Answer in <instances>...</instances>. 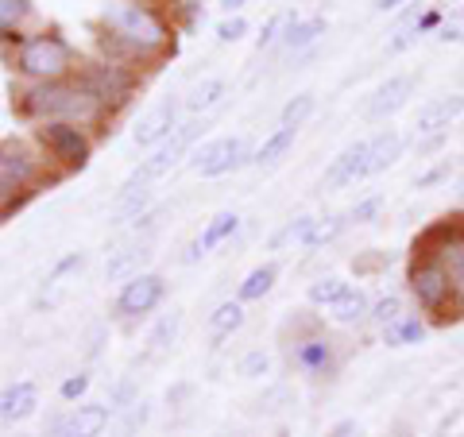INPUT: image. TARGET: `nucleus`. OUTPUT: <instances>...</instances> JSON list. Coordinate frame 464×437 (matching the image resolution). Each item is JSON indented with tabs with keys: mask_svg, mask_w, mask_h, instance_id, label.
Returning <instances> with one entry per match:
<instances>
[{
	"mask_svg": "<svg viewBox=\"0 0 464 437\" xmlns=\"http://www.w3.org/2000/svg\"><path fill=\"white\" fill-rule=\"evenodd\" d=\"M101 47L112 63H151L170 47V27L136 0H116L101 12Z\"/></svg>",
	"mask_w": 464,
	"mask_h": 437,
	"instance_id": "f257e3e1",
	"label": "nucleus"
},
{
	"mask_svg": "<svg viewBox=\"0 0 464 437\" xmlns=\"http://www.w3.org/2000/svg\"><path fill=\"white\" fill-rule=\"evenodd\" d=\"M24 121H35V124H51V121H66V124H82V128H93L105 121V105L85 90L78 78L70 82H32L24 85L12 101Z\"/></svg>",
	"mask_w": 464,
	"mask_h": 437,
	"instance_id": "f03ea898",
	"label": "nucleus"
},
{
	"mask_svg": "<svg viewBox=\"0 0 464 437\" xmlns=\"http://www.w3.org/2000/svg\"><path fill=\"white\" fill-rule=\"evenodd\" d=\"M406 286H411V298L418 302L433 325H449L457 322V302H453V283H449V271L441 267V259L433 252L414 248V259L406 267Z\"/></svg>",
	"mask_w": 464,
	"mask_h": 437,
	"instance_id": "7ed1b4c3",
	"label": "nucleus"
},
{
	"mask_svg": "<svg viewBox=\"0 0 464 437\" xmlns=\"http://www.w3.org/2000/svg\"><path fill=\"white\" fill-rule=\"evenodd\" d=\"M74 70H78L74 47L54 32L24 39L20 51H16V74L27 82H70Z\"/></svg>",
	"mask_w": 464,
	"mask_h": 437,
	"instance_id": "20e7f679",
	"label": "nucleus"
},
{
	"mask_svg": "<svg viewBox=\"0 0 464 437\" xmlns=\"http://www.w3.org/2000/svg\"><path fill=\"white\" fill-rule=\"evenodd\" d=\"M39 155L32 148H24L16 140L0 143V198H5V221L12 217V209H20L35 190L32 186L39 182Z\"/></svg>",
	"mask_w": 464,
	"mask_h": 437,
	"instance_id": "39448f33",
	"label": "nucleus"
},
{
	"mask_svg": "<svg viewBox=\"0 0 464 437\" xmlns=\"http://www.w3.org/2000/svg\"><path fill=\"white\" fill-rule=\"evenodd\" d=\"M414 248L433 252L441 259V267L449 271V283H453L457 322H460L464 317V217H445V221L433 225L422 240H414Z\"/></svg>",
	"mask_w": 464,
	"mask_h": 437,
	"instance_id": "423d86ee",
	"label": "nucleus"
},
{
	"mask_svg": "<svg viewBox=\"0 0 464 437\" xmlns=\"http://www.w3.org/2000/svg\"><path fill=\"white\" fill-rule=\"evenodd\" d=\"M35 143L43 148V155L63 170V174H74L85 170L93 155V140L82 124H66V121H51V124H39L35 128Z\"/></svg>",
	"mask_w": 464,
	"mask_h": 437,
	"instance_id": "0eeeda50",
	"label": "nucleus"
},
{
	"mask_svg": "<svg viewBox=\"0 0 464 437\" xmlns=\"http://www.w3.org/2000/svg\"><path fill=\"white\" fill-rule=\"evenodd\" d=\"M206 128H209L206 116H201V121H198V116H194V121H186L179 132H174V136L163 143V148H155V151H151V159H143V163H140L132 174H128L124 190H136V186H151L155 179L170 174L174 167L182 163V155L194 148V140H198V136H206Z\"/></svg>",
	"mask_w": 464,
	"mask_h": 437,
	"instance_id": "6e6552de",
	"label": "nucleus"
},
{
	"mask_svg": "<svg viewBox=\"0 0 464 437\" xmlns=\"http://www.w3.org/2000/svg\"><path fill=\"white\" fill-rule=\"evenodd\" d=\"M78 82H82L85 90H90L109 112L124 109L128 101L136 97V85H140L136 70H128V63H112V58H105V63L82 66V70H78Z\"/></svg>",
	"mask_w": 464,
	"mask_h": 437,
	"instance_id": "1a4fd4ad",
	"label": "nucleus"
},
{
	"mask_svg": "<svg viewBox=\"0 0 464 437\" xmlns=\"http://www.w3.org/2000/svg\"><path fill=\"white\" fill-rule=\"evenodd\" d=\"M167 298V279L159 271H143L136 279L121 283L112 298V314L121 317V322H140V317H148L159 302Z\"/></svg>",
	"mask_w": 464,
	"mask_h": 437,
	"instance_id": "9d476101",
	"label": "nucleus"
},
{
	"mask_svg": "<svg viewBox=\"0 0 464 437\" xmlns=\"http://www.w3.org/2000/svg\"><path fill=\"white\" fill-rule=\"evenodd\" d=\"M252 151H248V136H221L206 143V148L190 151V170L201 174V179H221V174L240 170L244 163H252Z\"/></svg>",
	"mask_w": 464,
	"mask_h": 437,
	"instance_id": "9b49d317",
	"label": "nucleus"
},
{
	"mask_svg": "<svg viewBox=\"0 0 464 437\" xmlns=\"http://www.w3.org/2000/svg\"><path fill=\"white\" fill-rule=\"evenodd\" d=\"M290 364L310 380H329L337 372V348H333L325 333H306V337L290 345Z\"/></svg>",
	"mask_w": 464,
	"mask_h": 437,
	"instance_id": "f8f14e48",
	"label": "nucleus"
},
{
	"mask_svg": "<svg viewBox=\"0 0 464 437\" xmlns=\"http://www.w3.org/2000/svg\"><path fill=\"white\" fill-rule=\"evenodd\" d=\"M186 105H179V101H159V105H151L148 112L136 121V128H132V143L136 148H163V143L179 132V112H182Z\"/></svg>",
	"mask_w": 464,
	"mask_h": 437,
	"instance_id": "ddd939ff",
	"label": "nucleus"
},
{
	"mask_svg": "<svg viewBox=\"0 0 464 437\" xmlns=\"http://www.w3.org/2000/svg\"><path fill=\"white\" fill-rule=\"evenodd\" d=\"M109 418H112V411L105 403H82L70 414L54 418L47 437H101L109 426Z\"/></svg>",
	"mask_w": 464,
	"mask_h": 437,
	"instance_id": "4468645a",
	"label": "nucleus"
},
{
	"mask_svg": "<svg viewBox=\"0 0 464 437\" xmlns=\"http://www.w3.org/2000/svg\"><path fill=\"white\" fill-rule=\"evenodd\" d=\"M368 151H372V140L348 143V148L333 159L329 170H325V179H322L325 190H341V186H353L360 179H368Z\"/></svg>",
	"mask_w": 464,
	"mask_h": 437,
	"instance_id": "2eb2a0df",
	"label": "nucleus"
},
{
	"mask_svg": "<svg viewBox=\"0 0 464 437\" xmlns=\"http://www.w3.org/2000/svg\"><path fill=\"white\" fill-rule=\"evenodd\" d=\"M151 259V240H128L121 248H112L109 259H105V283H128L136 279V275H143V267H148Z\"/></svg>",
	"mask_w": 464,
	"mask_h": 437,
	"instance_id": "dca6fc26",
	"label": "nucleus"
},
{
	"mask_svg": "<svg viewBox=\"0 0 464 437\" xmlns=\"http://www.w3.org/2000/svg\"><path fill=\"white\" fill-rule=\"evenodd\" d=\"M414 85H418L414 74H395V78H387L380 90L372 93L364 116H368V121H387V116H395L399 109H406V101H411Z\"/></svg>",
	"mask_w": 464,
	"mask_h": 437,
	"instance_id": "f3484780",
	"label": "nucleus"
},
{
	"mask_svg": "<svg viewBox=\"0 0 464 437\" xmlns=\"http://www.w3.org/2000/svg\"><path fill=\"white\" fill-rule=\"evenodd\" d=\"M460 112H464V97H460V93H449V97L430 101V105L418 109L414 140H426V136H441V132H449V124H453Z\"/></svg>",
	"mask_w": 464,
	"mask_h": 437,
	"instance_id": "a211bd4d",
	"label": "nucleus"
},
{
	"mask_svg": "<svg viewBox=\"0 0 464 437\" xmlns=\"http://www.w3.org/2000/svg\"><path fill=\"white\" fill-rule=\"evenodd\" d=\"M35 406H39V387H35L32 380H20V384L5 387V395H0V418H5L8 426H12V422L32 418Z\"/></svg>",
	"mask_w": 464,
	"mask_h": 437,
	"instance_id": "6ab92c4d",
	"label": "nucleus"
},
{
	"mask_svg": "<svg viewBox=\"0 0 464 437\" xmlns=\"http://www.w3.org/2000/svg\"><path fill=\"white\" fill-rule=\"evenodd\" d=\"M325 16H310V20H298L295 12H286V32H283V51L286 54H302L306 47H314L317 39L325 35Z\"/></svg>",
	"mask_w": 464,
	"mask_h": 437,
	"instance_id": "aec40b11",
	"label": "nucleus"
},
{
	"mask_svg": "<svg viewBox=\"0 0 464 437\" xmlns=\"http://www.w3.org/2000/svg\"><path fill=\"white\" fill-rule=\"evenodd\" d=\"M402 155V136L395 128H383L380 136H372V151H368V179L372 174H383L387 167H395Z\"/></svg>",
	"mask_w": 464,
	"mask_h": 437,
	"instance_id": "412c9836",
	"label": "nucleus"
},
{
	"mask_svg": "<svg viewBox=\"0 0 464 437\" xmlns=\"http://www.w3.org/2000/svg\"><path fill=\"white\" fill-rule=\"evenodd\" d=\"M329 317H333L337 325H360V322H368V317H372V298H368V290H364V286H353V290H348V295L329 310Z\"/></svg>",
	"mask_w": 464,
	"mask_h": 437,
	"instance_id": "4be33fe9",
	"label": "nucleus"
},
{
	"mask_svg": "<svg viewBox=\"0 0 464 437\" xmlns=\"http://www.w3.org/2000/svg\"><path fill=\"white\" fill-rule=\"evenodd\" d=\"M228 97V82L225 78H206V82H198L194 90H190V97H186V112L190 116H206V112H213L221 101Z\"/></svg>",
	"mask_w": 464,
	"mask_h": 437,
	"instance_id": "5701e85b",
	"label": "nucleus"
},
{
	"mask_svg": "<svg viewBox=\"0 0 464 437\" xmlns=\"http://www.w3.org/2000/svg\"><path fill=\"white\" fill-rule=\"evenodd\" d=\"M295 140H298V132L295 128H275V132L259 143V151H256V159L252 163L259 167V170H267V167H279L283 159H286V151L295 148Z\"/></svg>",
	"mask_w": 464,
	"mask_h": 437,
	"instance_id": "b1692460",
	"label": "nucleus"
},
{
	"mask_svg": "<svg viewBox=\"0 0 464 437\" xmlns=\"http://www.w3.org/2000/svg\"><path fill=\"white\" fill-rule=\"evenodd\" d=\"M244 302H221L217 310L209 314V337H213V348L221 345V341H228L232 333H237L240 325H244Z\"/></svg>",
	"mask_w": 464,
	"mask_h": 437,
	"instance_id": "393cba45",
	"label": "nucleus"
},
{
	"mask_svg": "<svg viewBox=\"0 0 464 437\" xmlns=\"http://www.w3.org/2000/svg\"><path fill=\"white\" fill-rule=\"evenodd\" d=\"M275 279H279V264H259L244 275V283L237 286V302H259L264 295H271Z\"/></svg>",
	"mask_w": 464,
	"mask_h": 437,
	"instance_id": "a878e982",
	"label": "nucleus"
},
{
	"mask_svg": "<svg viewBox=\"0 0 464 437\" xmlns=\"http://www.w3.org/2000/svg\"><path fill=\"white\" fill-rule=\"evenodd\" d=\"M314 228H317V217H295V221H286L267 240V248L271 252H283V248H306V240L314 237Z\"/></svg>",
	"mask_w": 464,
	"mask_h": 437,
	"instance_id": "bb28decb",
	"label": "nucleus"
},
{
	"mask_svg": "<svg viewBox=\"0 0 464 437\" xmlns=\"http://www.w3.org/2000/svg\"><path fill=\"white\" fill-rule=\"evenodd\" d=\"M240 228V217L232 213V209H221V213H213L209 217V225L201 228V237H198V244H201V252H213V248H221L232 232Z\"/></svg>",
	"mask_w": 464,
	"mask_h": 437,
	"instance_id": "cd10ccee",
	"label": "nucleus"
},
{
	"mask_svg": "<svg viewBox=\"0 0 464 437\" xmlns=\"http://www.w3.org/2000/svg\"><path fill=\"white\" fill-rule=\"evenodd\" d=\"M348 290H353V283H344L341 275H325V279H317V283H310V290H306V302L310 306H317V310H333Z\"/></svg>",
	"mask_w": 464,
	"mask_h": 437,
	"instance_id": "c85d7f7f",
	"label": "nucleus"
},
{
	"mask_svg": "<svg viewBox=\"0 0 464 437\" xmlns=\"http://www.w3.org/2000/svg\"><path fill=\"white\" fill-rule=\"evenodd\" d=\"M422 337H426V317H418V314H406V317H399L395 325L383 329V345H391V348L418 345Z\"/></svg>",
	"mask_w": 464,
	"mask_h": 437,
	"instance_id": "c756f323",
	"label": "nucleus"
},
{
	"mask_svg": "<svg viewBox=\"0 0 464 437\" xmlns=\"http://www.w3.org/2000/svg\"><path fill=\"white\" fill-rule=\"evenodd\" d=\"M148 206H151V190H148V186H136V190H121V201H116V209H112V225H128V221L136 225Z\"/></svg>",
	"mask_w": 464,
	"mask_h": 437,
	"instance_id": "7c9ffc66",
	"label": "nucleus"
},
{
	"mask_svg": "<svg viewBox=\"0 0 464 437\" xmlns=\"http://www.w3.org/2000/svg\"><path fill=\"white\" fill-rule=\"evenodd\" d=\"M179 329H182V314H179V310L163 314V317L155 322V329L148 333V353H151V356L167 353V348L174 345V337H179Z\"/></svg>",
	"mask_w": 464,
	"mask_h": 437,
	"instance_id": "2f4dec72",
	"label": "nucleus"
},
{
	"mask_svg": "<svg viewBox=\"0 0 464 437\" xmlns=\"http://www.w3.org/2000/svg\"><path fill=\"white\" fill-rule=\"evenodd\" d=\"M314 109H317V97H314V93L290 97L286 105H283V112H279V128H295V132H298V128L314 116Z\"/></svg>",
	"mask_w": 464,
	"mask_h": 437,
	"instance_id": "473e14b6",
	"label": "nucleus"
},
{
	"mask_svg": "<svg viewBox=\"0 0 464 437\" xmlns=\"http://www.w3.org/2000/svg\"><path fill=\"white\" fill-rule=\"evenodd\" d=\"M399 317H406V302H402V295H383V298H375V302H372V317H368L372 325L387 329V325H395Z\"/></svg>",
	"mask_w": 464,
	"mask_h": 437,
	"instance_id": "72a5a7b5",
	"label": "nucleus"
},
{
	"mask_svg": "<svg viewBox=\"0 0 464 437\" xmlns=\"http://www.w3.org/2000/svg\"><path fill=\"white\" fill-rule=\"evenodd\" d=\"M348 225H353V221H348V213H333V217H322V221H317V228H314V237L306 240V248H310V252H317V248L333 244V240H337L341 232L348 228Z\"/></svg>",
	"mask_w": 464,
	"mask_h": 437,
	"instance_id": "f704fd0d",
	"label": "nucleus"
},
{
	"mask_svg": "<svg viewBox=\"0 0 464 437\" xmlns=\"http://www.w3.org/2000/svg\"><path fill=\"white\" fill-rule=\"evenodd\" d=\"M27 12H32V0H0V32H5V39L20 35V24L27 20Z\"/></svg>",
	"mask_w": 464,
	"mask_h": 437,
	"instance_id": "c9c22d12",
	"label": "nucleus"
},
{
	"mask_svg": "<svg viewBox=\"0 0 464 437\" xmlns=\"http://www.w3.org/2000/svg\"><path fill=\"white\" fill-rule=\"evenodd\" d=\"M82 267H85V256H82V252H70L66 259H58L54 271L47 275V286H43V295H47V290H54V298H58V295H63V286H66V279H70L74 271H82ZM43 295H39V298H43Z\"/></svg>",
	"mask_w": 464,
	"mask_h": 437,
	"instance_id": "e433bc0d",
	"label": "nucleus"
},
{
	"mask_svg": "<svg viewBox=\"0 0 464 437\" xmlns=\"http://www.w3.org/2000/svg\"><path fill=\"white\" fill-rule=\"evenodd\" d=\"M151 406L148 403H132L128 411H121V422H116V437H136V430H143V422H148Z\"/></svg>",
	"mask_w": 464,
	"mask_h": 437,
	"instance_id": "4c0bfd02",
	"label": "nucleus"
},
{
	"mask_svg": "<svg viewBox=\"0 0 464 437\" xmlns=\"http://www.w3.org/2000/svg\"><path fill=\"white\" fill-rule=\"evenodd\" d=\"M237 372L244 375V380H264V375L271 372V356L264 353V348H252V353L237 364Z\"/></svg>",
	"mask_w": 464,
	"mask_h": 437,
	"instance_id": "58836bf2",
	"label": "nucleus"
},
{
	"mask_svg": "<svg viewBox=\"0 0 464 437\" xmlns=\"http://www.w3.org/2000/svg\"><path fill=\"white\" fill-rule=\"evenodd\" d=\"M438 43H464V5L453 8L438 27Z\"/></svg>",
	"mask_w": 464,
	"mask_h": 437,
	"instance_id": "ea45409f",
	"label": "nucleus"
},
{
	"mask_svg": "<svg viewBox=\"0 0 464 437\" xmlns=\"http://www.w3.org/2000/svg\"><path fill=\"white\" fill-rule=\"evenodd\" d=\"M380 209H383V198H380V194H372V198L356 201V206L348 209V221H353V225H372L375 217H380Z\"/></svg>",
	"mask_w": 464,
	"mask_h": 437,
	"instance_id": "a19ab883",
	"label": "nucleus"
},
{
	"mask_svg": "<svg viewBox=\"0 0 464 437\" xmlns=\"http://www.w3.org/2000/svg\"><path fill=\"white\" fill-rule=\"evenodd\" d=\"M90 372H74V375H66V380H63V387H58V395H63L66 403H78L82 395H85V391H90Z\"/></svg>",
	"mask_w": 464,
	"mask_h": 437,
	"instance_id": "79ce46f5",
	"label": "nucleus"
},
{
	"mask_svg": "<svg viewBox=\"0 0 464 437\" xmlns=\"http://www.w3.org/2000/svg\"><path fill=\"white\" fill-rule=\"evenodd\" d=\"M283 32H286V16H271V20L264 24V32H259V39H256V51H267L275 39L283 43Z\"/></svg>",
	"mask_w": 464,
	"mask_h": 437,
	"instance_id": "37998d69",
	"label": "nucleus"
},
{
	"mask_svg": "<svg viewBox=\"0 0 464 437\" xmlns=\"http://www.w3.org/2000/svg\"><path fill=\"white\" fill-rule=\"evenodd\" d=\"M449 174H453V163H449V159H445V163H438V167H430L426 174H418V190H430V186H438V182H449Z\"/></svg>",
	"mask_w": 464,
	"mask_h": 437,
	"instance_id": "c03bdc74",
	"label": "nucleus"
},
{
	"mask_svg": "<svg viewBox=\"0 0 464 437\" xmlns=\"http://www.w3.org/2000/svg\"><path fill=\"white\" fill-rule=\"evenodd\" d=\"M244 32H248V20H240V16H228V20L217 24V39L221 43H237Z\"/></svg>",
	"mask_w": 464,
	"mask_h": 437,
	"instance_id": "a18cd8bd",
	"label": "nucleus"
},
{
	"mask_svg": "<svg viewBox=\"0 0 464 437\" xmlns=\"http://www.w3.org/2000/svg\"><path fill=\"white\" fill-rule=\"evenodd\" d=\"M383 267H387V256H360V259H353L356 275H372V271H383Z\"/></svg>",
	"mask_w": 464,
	"mask_h": 437,
	"instance_id": "49530a36",
	"label": "nucleus"
},
{
	"mask_svg": "<svg viewBox=\"0 0 464 437\" xmlns=\"http://www.w3.org/2000/svg\"><path fill=\"white\" fill-rule=\"evenodd\" d=\"M364 430H360V422H353V418H344V422H337V426H333L325 437H360Z\"/></svg>",
	"mask_w": 464,
	"mask_h": 437,
	"instance_id": "de8ad7c7",
	"label": "nucleus"
},
{
	"mask_svg": "<svg viewBox=\"0 0 464 437\" xmlns=\"http://www.w3.org/2000/svg\"><path fill=\"white\" fill-rule=\"evenodd\" d=\"M221 8L232 16V12H240V8H244V0H221Z\"/></svg>",
	"mask_w": 464,
	"mask_h": 437,
	"instance_id": "09e8293b",
	"label": "nucleus"
},
{
	"mask_svg": "<svg viewBox=\"0 0 464 437\" xmlns=\"http://www.w3.org/2000/svg\"><path fill=\"white\" fill-rule=\"evenodd\" d=\"M402 5V0H380V5H375V8H380V12H395Z\"/></svg>",
	"mask_w": 464,
	"mask_h": 437,
	"instance_id": "8fccbe9b",
	"label": "nucleus"
},
{
	"mask_svg": "<svg viewBox=\"0 0 464 437\" xmlns=\"http://www.w3.org/2000/svg\"><path fill=\"white\" fill-rule=\"evenodd\" d=\"M457 201H460V206H464V179L457 182Z\"/></svg>",
	"mask_w": 464,
	"mask_h": 437,
	"instance_id": "3c124183",
	"label": "nucleus"
}]
</instances>
